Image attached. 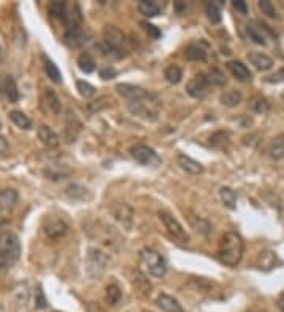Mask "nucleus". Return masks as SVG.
I'll return each instance as SVG.
<instances>
[{"label":"nucleus","mask_w":284,"mask_h":312,"mask_svg":"<svg viewBox=\"0 0 284 312\" xmlns=\"http://www.w3.org/2000/svg\"><path fill=\"white\" fill-rule=\"evenodd\" d=\"M243 257V240L235 232L224 233L218 248L220 262L227 266H237Z\"/></svg>","instance_id":"f257e3e1"},{"label":"nucleus","mask_w":284,"mask_h":312,"mask_svg":"<svg viewBox=\"0 0 284 312\" xmlns=\"http://www.w3.org/2000/svg\"><path fill=\"white\" fill-rule=\"evenodd\" d=\"M21 257V241L16 233L10 230L0 232V266L10 268Z\"/></svg>","instance_id":"f03ea898"},{"label":"nucleus","mask_w":284,"mask_h":312,"mask_svg":"<svg viewBox=\"0 0 284 312\" xmlns=\"http://www.w3.org/2000/svg\"><path fill=\"white\" fill-rule=\"evenodd\" d=\"M161 103L158 96L153 93H147L145 96L139 98V100L128 101V111L133 115L145 118V120H156L160 113Z\"/></svg>","instance_id":"7ed1b4c3"},{"label":"nucleus","mask_w":284,"mask_h":312,"mask_svg":"<svg viewBox=\"0 0 284 312\" xmlns=\"http://www.w3.org/2000/svg\"><path fill=\"white\" fill-rule=\"evenodd\" d=\"M139 260H141V266L144 268V271L147 275H150L153 278H163L168 271V265L166 260L163 258V255L155 251L153 248H142L139 253Z\"/></svg>","instance_id":"20e7f679"},{"label":"nucleus","mask_w":284,"mask_h":312,"mask_svg":"<svg viewBox=\"0 0 284 312\" xmlns=\"http://www.w3.org/2000/svg\"><path fill=\"white\" fill-rule=\"evenodd\" d=\"M108 263H109V255L106 253H103V251L96 249V248H90L87 253V257H85L87 276L92 279L100 278L104 273V270H106Z\"/></svg>","instance_id":"39448f33"},{"label":"nucleus","mask_w":284,"mask_h":312,"mask_svg":"<svg viewBox=\"0 0 284 312\" xmlns=\"http://www.w3.org/2000/svg\"><path fill=\"white\" fill-rule=\"evenodd\" d=\"M158 216L161 219L164 229L168 230V233L175 241H178V243H188L190 241V235L186 233V230L183 229V226L178 223V221L172 215H169V213H166V211H160Z\"/></svg>","instance_id":"423d86ee"},{"label":"nucleus","mask_w":284,"mask_h":312,"mask_svg":"<svg viewBox=\"0 0 284 312\" xmlns=\"http://www.w3.org/2000/svg\"><path fill=\"white\" fill-rule=\"evenodd\" d=\"M130 155L142 166H158L161 158L156 155V151L144 143H136L130 148Z\"/></svg>","instance_id":"0eeeda50"},{"label":"nucleus","mask_w":284,"mask_h":312,"mask_svg":"<svg viewBox=\"0 0 284 312\" xmlns=\"http://www.w3.org/2000/svg\"><path fill=\"white\" fill-rule=\"evenodd\" d=\"M210 81L204 73H198L194 78L186 84V92L190 96L196 98V100H204V98L210 92Z\"/></svg>","instance_id":"6e6552de"},{"label":"nucleus","mask_w":284,"mask_h":312,"mask_svg":"<svg viewBox=\"0 0 284 312\" xmlns=\"http://www.w3.org/2000/svg\"><path fill=\"white\" fill-rule=\"evenodd\" d=\"M103 41L109 44L112 48H117L123 52H126L125 44H126V36L120 28L115 26H106L103 28Z\"/></svg>","instance_id":"1a4fd4ad"},{"label":"nucleus","mask_w":284,"mask_h":312,"mask_svg":"<svg viewBox=\"0 0 284 312\" xmlns=\"http://www.w3.org/2000/svg\"><path fill=\"white\" fill-rule=\"evenodd\" d=\"M43 232L46 233V237H49L52 240L62 238L63 235L68 232V224H66L65 221L60 219V218H49V219L44 221Z\"/></svg>","instance_id":"9d476101"},{"label":"nucleus","mask_w":284,"mask_h":312,"mask_svg":"<svg viewBox=\"0 0 284 312\" xmlns=\"http://www.w3.org/2000/svg\"><path fill=\"white\" fill-rule=\"evenodd\" d=\"M112 215H114V218L123 227H126V229H130V227H131V224H133V210H131L130 205L115 203L114 207H112Z\"/></svg>","instance_id":"9b49d317"},{"label":"nucleus","mask_w":284,"mask_h":312,"mask_svg":"<svg viewBox=\"0 0 284 312\" xmlns=\"http://www.w3.org/2000/svg\"><path fill=\"white\" fill-rule=\"evenodd\" d=\"M63 41L66 46L70 48H82L87 41V35L84 33V30H81L79 27L68 28L66 33L63 35Z\"/></svg>","instance_id":"f8f14e48"},{"label":"nucleus","mask_w":284,"mask_h":312,"mask_svg":"<svg viewBox=\"0 0 284 312\" xmlns=\"http://www.w3.org/2000/svg\"><path fill=\"white\" fill-rule=\"evenodd\" d=\"M268 27L267 26H257L256 22H251V24L246 26V33H248L250 40L254 44H259V46H265L267 44V36L264 32H267Z\"/></svg>","instance_id":"ddd939ff"},{"label":"nucleus","mask_w":284,"mask_h":312,"mask_svg":"<svg viewBox=\"0 0 284 312\" xmlns=\"http://www.w3.org/2000/svg\"><path fill=\"white\" fill-rule=\"evenodd\" d=\"M117 92L120 93L123 98H126L128 101H134V100H139V98L145 96L148 92L141 87H136V85H131V84H118V85L115 87Z\"/></svg>","instance_id":"4468645a"},{"label":"nucleus","mask_w":284,"mask_h":312,"mask_svg":"<svg viewBox=\"0 0 284 312\" xmlns=\"http://www.w3.org/2000/svg\"><path fill=\"white\" fill-rule=\"evenodd\" d=\"M226 68L232 73V76L240 82H250L251 81V73L242 62H237V60H230V62L226 63Z\"/></svg>","instance_id":"2eb2a0df"},{"label":"nucleus","mask_w":284,"mask_h":312,"mask_svg":"<svg viewBox=\"0 0 284 312\" xmlns=\"http://www.w3.org/2000/svg\"><path fill=\"white\" fill-rule=\"evenodd\" d=\"M19 199V194L16 189H11V188H6L0 191V210L3 211H10L16 207Z\"/></svg>","instance_id":"dca6fc26"},{"label":"nucleus","mask_w":284,"mask_h":312,"mask_svg":"<svg viewBox=\"0 0 284 312\" xmlns=\"http://www.w3.org/2000/svg\"><path fill=\"white\" fill-rule=\"evenodd\" d=\"M62 21L65 22V26L68 28H74L79 26V22L82 21V14H81V10H79V5L73 3V5H66V11L63 14Z\"/></svg>","instance_id":"f3484780"},{"label":"nucleus","mask_w":284,"mask_h":312,"mask_svg":"<svg viewBox=\"0 0 284 312\" xmlns=\"http://www.w3.org/2000/svg\"><path fill=\"white\" fill-rule=\"evenodd\" d=\"M38 139L41 141L43 145H46L48 148H56V147H58V143H60L58 136L46 125H41L38 128Z\"/></svg>","instance_id":"a211bd4d"},{"label":"nucleus","mask_w":284,"mask_h":312,"mask_svg":"<svg viewBox=\"0 0 284 312\" xmlns=\"http://www.w3.org/2000/svg\"><path fill=\"white\" fill-rule=\"evenodd\" d=\"M177 163H178V166H180L185 172H188V173H191V175H199V173L204 172L202 164L198 163V161H194L193 158L186 156V155H183V153H180V155L177 156Z\"/></svg>","instance_id":"6ab92c4d"},{"label":"nucleus","mask_w":284,"mask_h":312,"mask_svg":"<svg viewBox=\"0 0 284 312\" xmlns=\"http://www.w3.org/2000/svg\"><path fill=\"white\" fill-rule=\"evenodd\" d=\"M156 306L164 312H183V308L178 304V301L166 293L158 295V298H156Z\"/></svg>","instance_id":"aec40b11"},{"label":"nucleus","mask_w":284,"mask_h":312,"mask_svg":"<svg viewBox=\"0 0 284 312\" xmlns=\"http://www.w3.org/2000/svg\"><path fill=\"white\" fill-rule=\"evenodd\" d=\"M248 60L251 65H254L260 71H267L273 66V60L268 56L262 54V52H250Z\"/></svg>","instance_id":"412c9836"},{"label":"nucleus","mask_w":284,"mask_h":312,"mask_svg":"<svg viewBox=\"0 0 284 312\" xmlns=\"http://www.w3.org/2000/svg\"><path fill=\"white\" fill-rule=\"evenodd\" d=\"M3 93L6 95V98L10 100V103H18L21 93L18 90L16 85V81H14L11 76H5V81H3Z\"/></svg>","instance_id":"4be33fe9"},{"label":"nucleus","mask_w":284,"mask_h":312,"mask_svg":"<svg viewBox=\"0 0 284 312\" xmlns=\"http://www.w3.org/2000/svg\"><path fill=\"white\" fill-rule=\"evenodd\" d=\"M41 58H43V66H44V71H46V74H48V78L52 81V82H56V84H60L62 82V73H60V70H58L57 68V65L52 62L51 58H48L46 56H41Z\"/></svg>","instance_id":"5701e85b"},{"label":"nucleus","mask_w":284,"mask_h":312,"mask_svg":"<svg viewBox=\"0 0 284 312\" xmlns=\"http://www.w3.org/2000/svg\"><path fill=\"white\" fill-rule=\"evenodd\" d=\"M81 121L78 120L76 117V113L68 111L66 112V129H65V134H66V142H74V136H73V129L76 133H79V129H81Z\"/></svg>","instance_id":"b1692460"},{"label":"nucleus","mask_w":284,"mask_h":312,"mask_svg":"<svg viewBox=\"0 0 284 312\" xmlns=\"http://www.w3.org/2000/svg\"><path fill=\"white\" fill-rule=\"evenodd\" d=\"M248 108L254 112V113H259V115H262V113H267L270 111V103H268L264 96H251L250 101H248Z\"/></svg>","instance_id":"393cba45"},{"label":"nucleus","mask_w":284,"mask_h":312,"mask_svg":"<svg viewBox=\"0 0 284 312\" xmlns=\"http://www.w3.org/2000/svg\"><path fill=\"white\" fill-rule=\"evenodd\" d=\"M185 57L193 62H205L207 60V52L200 44H190L185 49Z\"/></svg>","instance_id":"a878e982"},{"label":"nucleus","mask_w":284,"mask_h":312,"mask_svg":"<svg viewBox=\"0 0 284 312\" xmlns=\"http://www.w3.org/2000/svg\"><path fill=\"white\" fill-rule=\"evenodd\" d=\"M138 10L141 14H144L145 18H155L161 13V8L155 2H150V0H141L138 3Z\"/></svg>","instance_id":"bb28decb"},{"label":"nucleus","mask_w":284,"mask_h":312,"mask_svg":"<svg viewBox=\"0 0 284 312\" xmlns=\"http://www.w3.org/2000/svg\"><path fill=\"white\" fill-rule=\"evenodd\" d=\"M44 103L48 104V108L54 113H60L62 104H60V100H58V96L56 95V92L52 88L44 90Z\"/></svg>","instance_id":"cd10ccee"},{"label":"nucleus","mask_w":284,"mask_h":312,"mask_svg":"<svg viewBox=\"0 0 284 312\" xmlns=\"http://www.w3.org/2000/svg\"><path fill=\"white\" fill-rule=\"evenodd\" d=\"M220 197H221V200L224 203V207H227L229 210H235V207H237V194H235V191H232V189L227 188V186H223L220 189Z\"/></svg>","instance_id":"c85d7f7f"},{"label":"nucleus","mask_w":284,"mask_h":312,"mask_svg":"<svg viewBox=\"0 0 284 312\" xmlns=\"http://www.w3.org/2000/svg\"><path fill=\"white\" fill-rule=\"evenodd\" d=\"M78 66H79V70L81 71H84L87 74H90L95 71V68H96V63H95V60L93 57L88 54V52H82V54L78 57Z\"/></svg>","instance_id":"c756f323"},{"label":"nucleus","mask_w":284,"mask_h":312,"mask_svg":"<svg viewBox=\"0 0 284 312\" xmlns=\"http://www.w3.org/2000/svg\"><path fill=\"white\" fill-rule=\"evenodd\" d=\"M210 145L216 150H224L229 145V133L216 131L210 136Z\"/></svg>","instance_id":"7c9ffc66"},{"label":"nucleus","mask_w":284,"mask_h":312,"mask_svg":"<svg viewBox=\"0 0 284 312\" xmlns=\"http://www.w3.org/2000/svg\"><path fill=\"white\" fill-rule=\"evenodd\" d=\"M10 120L21 129H30L32 128V120L21 111H11L10 112Z\"/></svg>","instance_id":"2f4dec72"},{"label":"nucleus","mask_w":284,"mask_h":312,"mask_svg":"<svg viewBox=\"0 0 284 312\" xmlns=\"http://www.w3.org/2000/svg\"><path fill=\"white\" fill-rule=\"evenodd\" d=\"M268 153L273 159H281L284 158V134L276 136V138L272 141L270 143V150H268Z\"/></svg>","instance_id":"473e14b6"},{"label":"nucleus","mask_w":284,"mask_h":312,"mask_svg":"<svg viewBox=\"0 0 284 312\" xmlns=\"http://www.w3.org/2000/svg\"><path fill=\"white\" fill-rule=\"evenodd\" d=\"M112 106V98L109 96H101L98 98V100H95V101H90L87 104V111L90 112V113H96V112H101L104 109H108Z\"/></svg>","instance_id":"72a5a7b5"},{"label":"nucleus","mask_w":284,"mask_h":312,"mask_svg":"<svg viewBox=\"0 0 284 312\" xmlns=\"http://www.w3.org/2000/svg\"><path fill=\"white\" fill-rule=\"evenodd\" d=\"M221 103L227 108H235L242 103V93L238 90H229V92L221 95Z\"/></svg>","instance_id":"f704fd0d"},{"label":"nucleus","mask_w":284,"mask_h":312,"mask_svg":"<svg viewBox=\"0 0 284 312\" xmlns=\"http://www.w3.org/2000/svg\"><path fill=\"white\" fill-rule=\"evenodd\" d=\"M205 14H207V18L212 24H220L221 22V10H220L218 3L207 2L205 3Z\"/></svg>","instance_id":"c9c22d12"},{"label":"nucleus","mask_w":284,"mask_h":312,"mask_svg":"<svg viewBox=\"0 0 284 312\" xmlns=\"http://www.w3.org/2000/svg\"><path fill=\"white\" fill-rule=\"evenodd\" d=\"M164 78H166V81L170 84H178L183 78L182 68L177 65H169L166 70H164Z\"/></svg>","instance_id":"e433bc0d"},{"label":"nucleus","mask_w":284,"mask_h":312,"mask_svg":"<svg viewBox=\"0 0 284 312\" xmlns=\"http://www.w3.org/2000/svg\"><path fill=\"white\" fill-rule=\"evenodd\" d=\"M122 300V290L117 284H109L106 287V301L111 306H115V304Z\"/></svg>","instance_id":"4c0bfd02"},{"label":"nucleus","mask_w":284,"mask_h":312,"mask_svg":"<svg viewBox=\"0 0 284 312\" xmlns=\"http://www.w3.org/2000/svg\"><path fill=\"white\" fill-rule=\"evenodd\" d=\"M65 194L73 200H84L87 197V189L79 185H70L65 189Z\"/></svg>","instance_id":"58836bf2"},{"label":"nucleus","mask_w":284,"mask_h":312,"mask_svg":"<svg viewBox=\"0 0 284 312\" xmlns=\"http://www.w3.org/2000/svg\"><path fill=\"white\" fill-rule=\"evenodd\" d=\"M76 88L78 92L82 98H85V100H88V98H92L95 93H96V88L92 85V84H88L85 81H78L76 82Z\"/></svg>","instance_id":"ea45409f"},{"label":"nucleus","mask_w":284,"mask_h":312,"mask_svg":"<svg viewBox=\"0 0 284 312\" xmlns=\"http://www.w3.org/2000/svg\"><path fill=\"white\" fill-rule=\"evenodd\" d=\"M208 81H210L212 85H216V87H224L226 85V76H224L218 68H212L210 73L207 74Z\"/></svg>","instance_id":"a19ab883"},{"label":"nucleus","mask_w":284,"mask_h":312,"mask_svg":"<svg viewBox=\"0 0 284 312\" xmlns=\"http://www.w3.org/2000/svg\"><path fill=\"white\" fill-rule=\"evenodd\" d=\"M100 49H101V52H103V56H104V57H109V58H122V57L126 54V52H123V51H120V49L109 46V44H106L104 41L100 43Z\"/></svg>","instance_id":"79ce46f5"},{"label":"nucleus","mask_w":284,"mask_h":312,"mask_svg":"<svg viewBox=\"0 0 284 312\" xmlns=\"http://www.w3.org/2000/svg\"><path fill=\"white\" fill-rule=\"evenodd\" d=\"M66 2H51L49 5V13L56 18H63V14L66 11Z\"/></svg>","instance_id":"37998d69"},{"label":"nucleus","mask_w":284,"mask_h":312,"mask_svg":"<svg viewBox=\"0 0 284 312\" xmlns=\"http://www.w3.org/2000/svg\"><path fill=\"white\" fill-rule=\"evenodd\" d=\"M191 224H193L194 229H196L198 232H200L202 235H208L212 230L210 224H208V221H205V219H200V218L199 219H191Z\"/></svg>","instance_id":"c03bdc74"},{"label":"nucleus","mask_w":284,"mask_h":312,"mask_svg":"<svg viewBox=\"0 0 284 312\" xmlns=\"http://www.w3.org/2000/svg\"><path fill=\"white\" fill-rule=\"evenodd\" d=\"M259 8L264 14H267L268 18H276L278 16V13H276V8L272 2H268V0H260L259 2Z\"/></svg>","instance_id":"a18cd8bd"},{"label":"nucleus","mask_w":284,"mask_h":312,"mask_svg":"<svg viewBox=\"0 0 284 312\" xmlns=\"http://www.w3.org/2000/svg\"><path fill=\"white\" fill-rule=\"evenodd\" d=\"M16 300H18V303L21 304V306L27 304V301H28V288H27L26 284L24 285H19L16 288Z\"/></svg>","instance_id":"49530a36"},{"label":"nucleus","mask_w":284,"mask_h":312,"mask_svg":"<svg viewBox=\"0 0 284 312\" xmlns=\"http://www.w3.org/2000/svg\"><path fill=\"white\" fill-rule=\"evenodd\" d=\"M46 306H48L46 296H44V293H43L41 288H38V290L35 292V308H36V309H44Z\"/></svg>","instance_id":"de8ad7c7"},{"label":"nucleus","mask_w":284,"mask_h":312,"mask_svg":"<svg viewBox=\"0 0 284 312\" xmlns=\"http://www.w3.org/2000/svg\"><path fill=\"white\" fill-rule=\"evenodd\" d=\"M100 76H101V79L109 81V79H114L115 78L117 71L114 70V68H111V66H101L100 68Z\"/></svg>","instance_id":"09e8293b"},{"label":"nucleus","mask_w":284,"mask_h":312,"mask_svg":"<svg viewBox=\"0 0 284 312\" xmlns=\"http://www.w3.org/2000/svg\"><path fill=\"white\" fill-rule=\"evenodd\" d=\"M142 27H144L145 32H147L148 35H150L152 38H155V40H156V38L161 36V32H160V30L156 28L153 24H148V22H142Z\"/></svg>","instance_id":"8fccbe9b"},{"label":"nucleus","mask_w":284,"mask_h":312,"mask_svg":"<svg viewBox=\"0 0 284 312\" xmlns=\"http://www.w3.org/2000/svg\"><path fill=\"white\" fill-rule=\"evenodd\" d=\"M232 6L237 11H240L242 14L248 13V6H246V2H242V0H235V2H232Z\"/></svg>","instance_id":"3c124183"},{"label":"nucleus","mask_w":284,"mask_h":312,"mask_svg":"<svg viewBox=\"0 0 284 312\" xmlns=\"http://www.w3.org/2000/svg\"><path fill=\"white\" fill-rule=\"evenodd\" d=\"M6 150H8V142H6L5 138L0 136V153H5Z\"/></svg>","instance_id":"603ef678"},{"label":"nucleus","mask_w":284,"mask_h":312,"mask_svg":"<svg viewBox=\"0 0 284 312\" xmlns=\"http://www.w3.org/2000/svg\"><path fill=\"white\" fill-rule=\"evenodd\" d=\"M276 304H278L280 311L284 312V293H281V295L278 296V301H276Z\"/></svg>","instance_id":"864d4df0"},{"label":"nucleus","mask_w":284,"mask_h":312,"mask_svg":"<svg viewBox=\"0 0 284 312\" xmlns=\"http://www.w3.org/2000/svg\"><path fill=\"white\" fill-rule=\"evenodd\" d=\"M174 5H175V8H177V11H178V13H182V10L186 6L185 3H180V2H175Z\"/></svg>","instance_id":"5fc2aeb1"},{"label":"nucleus","mask_w":284,"mask_h":312,"mask_svg":"<svg viewBox=\"0 0 284 312\" xmlns=\"http://www.w3.org/2000/svg\"><path fill=\"white\" fill-rule=\"evenodd\" d=\"M3 226H5V221H3V219H0V229H2Z\"/></svg>","instance_id":"6e6d98bb"},{"label":"nucleus","mask_w":284,"mask_h":312,"mask_svg":"<svg viewBox=\"0 0 284 312\" xmlns=\"http://www.w3.org/2000/svg\"><path fill=\"white\" fill-rule=\"evenodd\" d=\"M280 76H283V79H284V68H281V71H280Z\"/></svg>","instance_id":"4d7b16f0"},{"label":"nucleus","mask_w":284,"mask_h":312,"mask_svg":"<svg viewBox=\"0 0 284 312\" xmlns=\"http://www.w3.org/2000/svg\"><path fill=\"white\" fill-rule=\"evenodd\" d=\"M2 92H3V87L0 85V98H2Z\"/></svg>","instance_id":"13d9d810"},{"label":"nucleus","mask_w":284,"mask_h":312,"mask_svg":"<svg viewBox=\"0 0 284 312\" xmlns=\"http://www.w3.org/2000/svg\"><path fill=\"white\" fill-rule=\"evenodd\" d=\"M0 128H2V121H0Z\"/></svg>","instance_id":"bf43d9fd"},{"label":"nucleus","mask_w":284,"mask_h":312,"mask_svg":"<svg viewBox=\"0 0 284 312\" xmlns=\"http://www.w3.org/2000/svg\"><path fill=\"white\" fill-rule=\"evenodd\" d=\"M52 312H60V311H52Z\"/></svg>","instance_id":"052dcab7"},{"label":"nucleus","mask_w":284,"mask_h":312,"mask_svg":"<svg viewBox=\"0 0 284 312\" xmlns=\"http://www.w3.org/2000/svg\"><path fill=\"white\" fill-rule=\"evenodd\" d=\"M0 52H2V51H0Z\"/></svg>","instance_id":"680f3d73"}]
</instances>
